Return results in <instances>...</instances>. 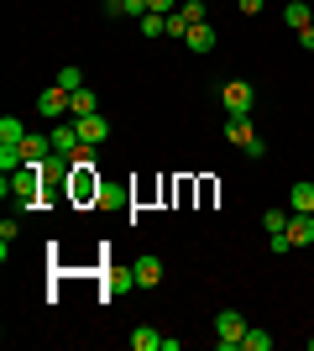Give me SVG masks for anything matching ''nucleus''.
Masks as SVG:
<instances>
[{"label": "nucleus", "mask_w": 314, "mask_h": 351, "mask_svg": "<svg viewBox=\"0 0 314 351\" xmlns=\"http://www.w3.org/2000/svg\"><path fill=\"white\" fill-rule=\"evenodd\" d=\"M37 116H42V121H63V116H68V89H63V84L42 89V95H37Z\"/></svg>", "instance_id": "obj_6"}, {"label": "nucleus", "mask_w": 314, "mask_h": 351, "mask_svg": "<svg viewBox=\"0 0 314 351\" xmlns=\"http://www.w3.org/2000/svg\"><path fill=\"white\" fill-rule=\"evenodd\" d=\"M79 147H84V136H79V121H74V126L53 121V152H68V158H74Z\"/></svg>", "instance_id": "obj_7"}, {"label": "nucleus", "mask_w": 314, "mask_h": 351, "mask_svg": "<svg viewBox=\"0 0 314 351\" xmlns=\"http://www.w3.org/2000/svg\"><path fill=\"white\" fill-rule=\"evenodd\" d=\"M126 289H136V267H116V273H105L100 299H116V293H126Z\"/></svg>", "instance_id": "obj_8"}, {"label": "nucleus", "mask_w": 314, "mask_h": 351, "mask_svg": "<svg viewBox=\"0 0 314 351\" xmlns=\"http://www.w3.org/2000/svg\"><path fill=\"white\" fill-rule=\"evenodd\" d=\"M0 189L16 194V205H21V210H42V205H47V189H53V184H47V173L37 168V162H27V168H16V173L0 178Z\"/></svg>", "instance_id": "obj_1"}, {"label": "nucleus", "mask_w": 314, "mask_h": 351, "mask_svg": "<svg viewBox=\"0 0 314 351\" xmlns=\"http://www.w3.org/2000/svg\"><path fill=\"white\" fill-rule=\"evenodd\" d=\"M58 84H63V89H68V95H74V89H84V73H79V69H74V63H68V69H63V73H58Z\"/></svg>", "instance_id": "obj_24"}, {"label": "nucleus", "mask_w": 314, "mask_h": 351, "mask_svg": "<svg viewBox=\"0 0 314 351\" xmlns=\"http://www.w3.org/2000/svg\"><path fill=\"white\" fill-rule=\"evenodd\" d=\"M163 283V257H136V289H157Z\"/></svg>", "instance_id": "obj_12"}, {"label": "nucleus", "mask_w": 314, "mask_h": 351, "mask_svg": "<svg viewBox=\"0 0 314 351\" xmlns=\"http://www.w3.org/2000/svg\"><path fill=\"white\" fill-rule=\"evenodd\" d=\"M183 0H147V11H157V16H173Z\"/></svg>", "instance_id": "obj_25"}, {"label": "nucleus", "mask_w": 314, "mask_h": 351, "mask_svg": "<svg viewBox=\"0 0 314 351\" xmlns=\"http://www.w3.org/2000/svg\"><path fill=\"white\" fill-rule=\"evenodd\" d=\"M100 162H94V168H79L74 162V178H68V199H74V205H90V199H100Z\"/></svg>", "instance_id": "obj_3"}, {"label": "nucleus", "mask_w": 314, "mask_h": 351, "mask_svg": "<svg viewBox=\"0 0 314 351\" xmlns=\"http://www.w3.org/2000/svg\"><path fill=\"white\" fill-rule=\"evenodd\" d=\"M241 351H272V336L267 330H246V336H241Z\"/></svg>", "instance_id": "obj_22"}, {"label": "nucleus", "mask_w": 314, "mask_h": 351, "mask_svg": "<svg viewBox=\"0 0 314 351\" xmlns=\"http://www.w3.org/2000/svg\"><path fill=\"white\" fill-rule=\"evenodd\" d=\"M183 43H189V53H209V47H215V27H209V21H199V27H189V37H183Z\"/></svg>", "instance_id": "obj_16"}, {"label": "nucleus", "mask_w": 314, "mask_h": 351, "mask_svg": "<svg viewBox=\"0 0 314 351\" xmlns=\"http://www.w3.org/2000/svg\"><path fill=\"white\" fill-rule=\"evenodd\" d=\"M21 142H27V126H21L16 116H5L0 121V147H21Z\"/></svg>", "instance_id": "obj_17"}, {"label": "nucleus", "mask_w": 314, "mask_h": 351, "mask_svg": "<svg viewBox=\"0 0 314 351\" xmlns=\"http://www.w3.org/2000/svg\"><path fill=\"white\" fill-rule=\"evenodd\" d=\"M126 199H131L126 184H100V199H94V205L100 210H126Z\"/></svg>", "instance_id": "obj_14"}, {"label": "nucleus", "mask_w": 314, "mask_h": 351, "mask_svg": "<svg viewBox=\"0 0 314 351\" xmlns=\"http://www.w3.org/2000/svg\"><path fill=\"white\" fill-rule=\"evenodd\" d=\"M179 16L189 21V27H199V21H209V5H205V0H183V5H179Z\"/></svg>", "instance_id": "obj_19"}, {"label": "nucleus", "mask_w": 314, "mask_h": 351, "mask_svg": "<svg viewBox=\"0 0 314 351\" xmlns=\"http://www.w3.org/2000/svg\"><path fill=\"white\" fill-rule=\"evenodd\" d=\"M79 136H84V147H100L105 136H110V121L94 110V116H79Z\"/></svg>", "instance_id": "obj_10"}, {"label": "nucleus", "mask_w": 314, "mask_h": 351, "mask_svg": "<svg viewBox=\"0 0 314 351\" xmlns=\"http://www.w3.org/2000/svg\"><path fill=\"white\" fill-rule=\"evenodd\" d=\"M299 43H304V53H314V27H304V32H299Z\"/></svg>", "instance_id": "obj_27"}, {"label": "nucleus", "mask_w": 314, "mask_h": 351, "mask_svg": "<svg viewBox=\"0 0 314 351\" xmlns=\"http://www.w3.org/2000/svg\"><path fill=\"white\" fill-rule=\"evenodd\" d=\"M252 325H246V315L241 309H220L215 315V346L220 351H241V336H246Z\"/></svg>", "instance_id": "obj_2"}, {"label": "nucleus", "mask_w": 314, "mask_h": 351, "mask_svg": "<svg viewBox=\"0 0 314 351\" xmlns=\"http://www.w3.org/2000/svg\"><path fill=\"white\" fill-rule=\"evenodd\" d=\"M142 37H168V16L147 11V16H142Z\"/></svg>", "instance_id": "obj_21"}, {"label": "nucleus", "mask_w": 314, "mask_h": 351, "mask_svg": "<svg viewBox=\"0 0 314 351\" xmlns=\"http://www.w3.org/2000/svg\"><path fill=\"white\" fill-rule=\"evenodd\" d=\"M283 21H288L293 32L314 27V5H309V0H288V5H283Z\"/></svg>", "instance_id": "obj_13"}, {"label": "nucleus", "mask_w": 314, "mask_h": 351, "mask_svg": "<svg viewBox=\"0 0 314 351\" xmlns=\"http://www.w3.org/2000/svg\"><path fill=\"white\" fill-rule=\"evenodd\" d=\"M288 210H293V215H314V184L309 178H299V184L288 189Z\"/></svg>", "instance_id": "obj_11"}, {"label": "nucleus", "mask_w": 314, "mask_h": 351, "mask_svg": "<svg viewBox=\"0 0 314 351\" xmlns=\"http://www.w3.org/2000/svg\"><path fill=\"white\" fill-rule=\"evenodd\" d=\"M288 215H293V210H262V226H267V236H283V231H288Z\"/></svg>", "instance_id": "obj_20"}, {"label": "nucleus", "mask_w": 314, "mask_h": 351, "mask_svg": "<svg viewBox=\"0 0 314 351\" xmlns=\"http://www.w3.org/2000/svg\"><path fill=\"white\" fill-rule=\"evenodd\" d=\"M288 247H293V252H299V247H309V241H314V215H288Z\"/></svg>", "instance_id": "obj_9"}, {"label": "nucleus", "mask_w": 314, "mask_h": 351, "mask_svg": "<svg viewBox=\"0 0 314 351\" xmlns=\"http://www.w3.org/2000/svg\"><path fill=\"white\" fill-rule=\"evenodd\" d=\"M225 136H231L246 158H262V152H267V147H262V136H257V126H252V116H231V121H225Z\"/></svg>", "instance_id": "obj_4"}, {"label": "nucleus", "mask_w": 314, "mask_h": 351, "mask_svg": "<svg viewBox=\"0 0 314 351\" xmlns=\"http://www.w3.org/2000/svg\"><path fill=\"white\" fill-rule=\"evenodd\" d=\"M309 5H314V0H309Z\"/></svg>", "instance_id": "obj_28"}, {"label": "nucleus", "mask_w": 314, "mask_h": 351, "mask_svg": "<svg viewBox=\"0 0 314 351\" xmlns=\"http://www.w3.org/2000/svg\"><path fill=\"white\" fill-rule=\"evenodd\" d=\"M110 11H116V16H136V21H142V16H147V0H110Z\"/></svg>", "instance_id": "obj_23"}, {"label": "nucleus", "mask_w": 314, "mask_h": 351, "mask_svg": "<svg viewBox=\"0 0 314 351\" xmlns=\"http://www.w3.org/2000/svg\"><path fill=\"white\" fill-rule=\"evenodd\" d=\"M236 5H241V16H257V11H262V0H236Z\"/></svg>", "instance_id": "obj_26"}, {"label": "nucleus", "mask_w": 314, "mask_h": 351, "mask_svg": "<svg viewBox=\"0 0 314 351\" xmlns=\"http://www.w3.org/2000/svg\"><path fill=\"white\" fill-rule=\"evenodd\" d=\"M94 110H100V105H94V89L84 84V89H74V95H68V116H94Z\"/></svg>", "instance_id": "obj_15"}, {"label": "nucleus", "mask_w": 314, "mask_h": 351, "mask_svg": "<svg viewBox=\"0 0 314 351\" xmlns=\"http://www.w3.org/2000/svg\"><path fill=\"white\" fill-rule=\"evenodd\" d=\"M157 346H163V336H157L152 325H136L131 330V351H157Z\"/></svg>", "instance_id": "obj_18"}, {"label": "nucleus", "mask_w": 314, "mask_h": 351, "mask_svg": "<svg viewBox=\"0 0 314 351\" xmlns=\"http://www.w3.org/2000/svg\"><path fill=\"white\" fill-rule=\"evenodd\" d=\"M252 84L246 79H225L220 84V105H225V116H252Z\"/></svg>", "instance_id": "obj_5"}]
</instances>
